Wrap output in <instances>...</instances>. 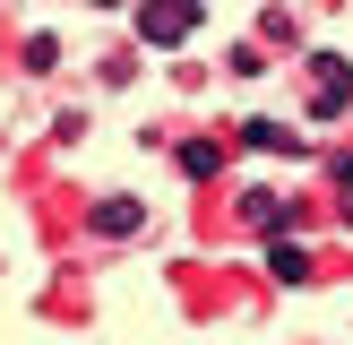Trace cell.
<instances>
[{
  "label": "cell",
  "instance_id": "6da1fadb",
  "mask_svg": "<svg viewBox=\"0 0 353 345\" xmlns=\"http://www.w3.org/2000/svg\"><path fill=\"white\" fill-rule=\"evenodd\" d=\"M345 103H353V69L336 52H310V121H336Z\"/></svg>",
  "mask_w": 353,
  "mask_h": 345
},
{
  "label": "cell",
  "instance_id": "7a4b0ae2",
  "mask_svg": "<svg viewBox=\"0 0 353 345\" xmlns=\"http://www.w3.org/2000/svg\"><path fill=\"white\" fill-rule=\"evenodd\" d=\"M138 34H147V43H190V34H199V0H147V9H138Z\"/></svg>",
  "mask_w": 353,
  "mask_h": 345
},
{
  "label": "cell",
  "instance_id": "3957f363",
  "mask_svg": "<svg viewBox=\"0 0 353 345\" xmlns=\"http://www.w3.org/2000/svg\"><path fill=\"white\" fill-rule=\"evenodd\" d=\"M86 224H95L103 241H130L138 224H147V199H130V190H103V199H95V216H86Z\"/></svg>",
  "mask_w": 353,
  "mask_h": 345
},
{
  "label": "cell",
  "instance_id": "277c9868",
  "mask_svg": "<svg viewBox=\"0 0 353 345\" xmlns=\"http://www.w3.org/2000/svg\"><path fill=\"white\" fill-rule=\"evenodd\" d=\"M268 276L276 285H310V250L302 241H268Z\"/></svg>",
  "mask_w": 353,
  "mask_h": 345
},
{
  "label": "cell",
  "instance_id": "5b68a950",
  "mask_svg": "<svg viewBox=\"0 0 353 345\" xmlns=\"http://www.w3.org/2000/svg\"><path fill=\"white\" fill-rule=\"evenodd\" d=\"M241 147H259V155H302V138H293L285 121H250V130H241Z\"/></svg>",
  "mask_w": 353,
  "mask_h": 345
},
{
  "label": "cell",
  "instance_id": "8992f818",
  "mask_svg": "<svg viewBox=\"0 0 353 345\" xmlns=\"http://www.w3.org/2000/svg\"><path fill=\"white\" fill-rule=\"evenodd\" d=\"M285 216H293V207H285V199H268V190H250V199H241V224H250V233H276Z\"/></svg>",
  "mask_w": 353,
  "mask_h": 345
},
{
  "label": "cell",
  "instance_id": "52a82bcc",
  "mask_svg": "<svg viewBox=\"0 0 353 345\" xmlns=\"http://www.w3.org/2000/svg\"><path fill=\"white\" fill-rule=\"evenodd\" d=\"M181 172H190V181L224 172V147H216V138H181Z\"/></svg>",
  "mask_w": 353,
  "mask_h": 345
},
{
  "label": "cell",
  "instance_id": "ba28073f",
  "mask_svg": "<svg viewBox=\"0 0 353 345\" xmlns=\"http://www.w3.org/2000/svg\"><path fill=\"white\" fill-rule=\"evenodd\" d=\"M336 190H345V224H353V155L336 164Z\"/></svg>",
  "mask_w": 353,
  "mask_h": 345
}]
</instances>
